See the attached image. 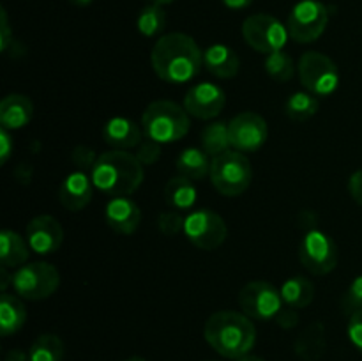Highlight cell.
Here are the masks:
<instances>
[{
    "instance_id": "cell-1",
    "label": "cell",
    "mask_w": 362,
    "mask_h": 361,
    "mask_svg": "<svg viewBox=\"0 0 362 361\" xmlns=\"http://www.w3.org/2000/svg\"><path fill=\"white\" fill-rule=\"evenodd\" d=\"M151 64L163 81L180 85L198 76L204 64V53L191 35L172 32L156 41Z\"/></svg>"
},
{
    "instance_id": "cell-2",
    "label": "cell",
    "mask_w": 362,
    "mask_h": 361,
    "mask_svg": "<svg viewBox=\"0 0 362 361\" xmlns=\"http://www.w3.org/2000/svg\"><path fill=\"white\" fill-rule=\"evenodd\" d=\"M204 335L209 345L219 356L228 360H237L250 354L257 342V328L253 319L232 310L212 314L205 322Z\"/></svg>"
},
{
    "instance_id": "cell-3",
    "label": "cell",
    "mask_w": 362,
    "mask_h": 361,
    "mask_svg": "<svg viewBox=\"0 0 362 361\" xmlns=\"http://www.w3.org/2000/svg\"><path fill=\"white\" fill-rule=\"evenodd\" d=\"M144 165L127 151L103 152L92 168L90 177L95 190L108 197H129L144 183Z\"/></svg>"
},
{
    "instance_id": "cell-4",
    "label": "cell",
    "mask_w": 362,
    "mask_h": 361,
    "mask_svg": "<svg viewBox=\"0 0 362 361\" xmlns=\"http://www.w3.org/2000/svg\"><path fill=\"white\" fill-rule=\"evenodd\" d=\"M141 127H144L145 137L159 144H172L186 137L189 131V113L177 103L159 99V101H152L145 108L141 115Z\"/></svg>"
},
{
    "instance_id": "cell-5",
    "label": "cell",
    "mask_w": 362,
    "mask_h": 361,
    "mask_svg": "<svg viewBox=\"0 0 362 361\" xmlns=\"http://www.w3.org/2000/svg\"><path fill=\"white\" fill-rule=\"evenodd\" d=\"M253 179L251 163L243 152L226 151L212 159L211 183L225 197H239L250 188Z\"/></svg>"
},
{
    "instance_id": "cell-6",
    "label": "cell",
    "mask_w": 362,
    "mask_h": 361,
    "mask_svg": "<svg viewBox=\"0 0 362 361\" xmlns=\"http://www.w3.org/2000/svg\"><path fill=\"white\" fill-rule=\"evenodd\" d=\"M60 285V273L48 262H32L13 273V289L16 296L28 301H41L52 296Z\"/></svg>"
},
{
    "instance_id": "cell-7",
    "label": "cell",
    "mask_w": 362,
    "mask_h": 361,
    "mask_svg": "<svg viewBox=\"0 0 362 361\" xmlns=\"http://www.w3.org/2000/svg\"><path fill=\"white\" fill-rule=\"evenodd\" d=\"M299 80L310 94L329 98L339 87L338 66L320 52H306L299 60Z\"/></svg>"
},
{
    "instance_id": "cell-8",
    "label": "cell",
    "mask_w": 362,
    "mask_h": 361,
    "mask_svg": "<svg viewBox=\"0 0 362 361\" xmlns=\"http://www.w3.org/2000/svg\"><path fill=\"white\" fill-rule=\"evenodd\" d=\"M299 260L311 275H329L338 265V246L329 234L318 229H310L299 244Z\"/></svg>"
},
{
    "instance_id": "cell-9",
    "label": "cell",
    "mask_w": 362,
    "mask_h": 361,
    "mask_svg": "<svg viewBox=\"0 0 362 361\" xmlns=\"http://www.w3.org/2000/svg\"><path fill=\"white\" fill-rule=\"evenodd\" d=\"M329 23V11L318 0H300L290 13L286 28L290 38L300 45H308L320 38Z\"/></svg>"
},
{
    "instance_id": "cell-10",
    "label": "cell",
    "mask_w": 362,
    "mask_h": 361,
    "mask_svg": "<svg viewBox=\"0 0 362 361\" xmlns=\"http://www.w3.org/2000/svg\"><path fill=\"white\" fill-rule=\"evenodd\" d=\"M239 306L244 315L255 321H274L285 303L281 292L272 283L255 280L240 289Z\"/></svg>"
},
{
    "instance_id": "cell-11",
    "label": "cell",
    "mask_w": 362,
    "mask_h": 361,
    "mask_svg": "<svg viewBox=\"0 0 362 361\" xmlns=\"http://www.w3.org/2000/svg\"><path fill=\"white\" fill-rule=\"evenodd\" d=\"M184 234L191 244L200 250L212 251L225 243L228 236V227L218 212L211 209H197L186 216Z\"/></svg>"
},
{
    "instance_id": "cell-12",
    "label": "cell",
    "mask_w": 362,
    "mask_h": 361,
    "mask_svg": "<svg viewBox=\"0 0 362 361\" xmlns=\"http://www.w3.org/2000/svg\"><path fill=\"white\" fill-rule=\"evenodd\" d=\"M244 41L257 52L269 53L283 50L288 41V28L271 14H253L243 23Z\"/></svg>"
},
{
    "instance_id": "cell-13",
    "label": "cell",
    "mask_w": 362,
    "mask_h": 361,
    "mask_svg": "<svg viewBox=\"0 0 362 361\" xmlns=\"http://www.w3.org/2000/svg\"><path fill=\"white\" fill-rule=\"evenodd\" d=\"M230 142L233 151L255 152L267 142L269 127L262 115L255 112H243L228 122Z\"/></svg>"
},
{
    "instance_id": "cell-14",
    "label": "cell",
    "mask_w": 362,
    "mask_h": 361,
    "mask_svg": "<svg viewBox=\"0 0 362 361\" xmlns=\"http://www.w3.org/2000/svg\"><path fill=\"white\" fill-rule=\"evenodd\" d=\"M226 94L219 85L216 84H198L187 91L184 96V108L189 115L197 117V119L209 120L214 119L216 115L221 113L225 108Z\"/></svg>"
},
{
    "instance_id": "cell-15",
    "label": "cell",
    "mask_w": 362,
    "mask_h": 361,
    "mask_svg": "<svg viewBox=\"0 0 362 361\" xmlns=\"http://www.w3.org/2000/svg\"><path fill=\"white\" fill-rule=\"evenodd\" d=\"M28 246L37 255H52L62 246L64 229L57 218L49 214H39L27 225Z\"/></svg>"
},
{
    "instance_id": "cell-16",
    "label": "cell",
    "mask_w": 362,
    "mask_h": 361,
    "mask_svg": "<svg viewBox=\"0 0 362 361\" xmlns=\"http://www.w3.org/2000/svg\"><path fill=\"white\" fill-rule=\"evenodd\" d=\"M94 195V183L87 172L74 170L66 179L62 180L59 188V202L67 211L78 212L87 207Z\"/></svg>"
},
{
    "instance_id": "cell-17",
    "label": "cell",
    "mask_w": 362,
    "mask_h": 361,
    "mask_svg": "<svg viewBox=\"0 0 362 361\" xmlns=\"http://www.w3.org/2000/svg\"><path fill=\"white\" fill-rule=\"evenodd\" d=\"M106 223L110 229L122 236H131L136 232L141 223V211L136 202L129 197H115L110 198L105 211Z\"/></svg>"
},
{
    "instance_id": "cell-18",
    "label": "cell",
    "mask_w": 362,
    "mask_h": 361,
    "mask_svg": "<svg viewBox=\"0 0 362 361\" xmlns=\"http://www.w3.org/2000/svg\"><path fill=\"white\" fill-rule=\"evenodd\" d=\"M144 137V127L127 117H113L105 124V130H103V138L106 144L119 151L138 147Z\"/></svg>"
},
{
    "instance_id": "cell-19",
    "label": "cell",
    "mask_w": 362,
    "mask_h": 361,
    "mask_svg": "<svg viewBox=\"0 0 362 361\" xmlns=\"http://www.w3.org/2000/svg\"><path fill=\"white\" fill-rule=\"evenodd\" d=\"M34 115V105L25 94H9L0 101V124L2 130L16 131L27 126Z\"/></svg>"
},
{
    "instance_id": "cell-20",
    "label": "cell",
    "mask_w": 362,
    "mask_h": 361,
    "mask_svg": "<svg viewBox=\"0 0 362 361\" xmlns=\"http://www.w3.org/2000/svg\"><path fill=\"white\" fill-rule=\"evenodd\" d=\"M204 66L216 78H233L240 69V59L226 45H212L204 52Z\"/></svg>"
},
{
    "instance_id": "cell-21",
    "label": "cell",
    "mask_w": 362,
    "mask_h": 361,
    "mask_svg": "<svg viewBox=\"0 0 362 361\" xmlns=\"http://www.w3.org/2000/svg\"><path fill=\"white\" fill-rule=\"evenodd\" d=\"M163 195H165V202L168 205V209H173V211L179 212H191V209L194 207L198 198L194 180L187 179L184 176L172 177L166 183Z\"/></svg>"
},
{
    "instance_id": "cell-22",
    "label": "cell",
    "mask_w": 362,
    "mask_h": 361,
    "mask_svg": "<svg viewBox=\"0 0 362 361\" xmlns=\"http://www.w3.org/2000/svg\"><path fill=\"white\" fill-rule=\"evenodd\" d=\"M327 349V336L322 322L308 326L293 343V350L303 361H318Z\"/></svg>"
},
{
    "instance_id": "cell-23",
    "label": "cell",
    "mask_w": 362,
    "mask_h": 361,
    "mask_svg": "<svg viewBox=\"0 0 362 361\" xmlns=\"http://www.w3.org/2000/svg\"><path fill=\"white\" fill-rule=\"evenodd\" d=\"M30 253L27 239L14 230H2L0 234V262L4 268L18 269L25 265Z\"/></svg>"
},
{
    "instance_id": "cell-24",
    "label": "cell",
    "mask_w": 362,
    "mask_h": 361,
    "mask_svg": "<svg viewBox=\"0 0 362 361\" xmlns=\"http://www.w3.org/2000/svg\"><path fill=\"white\" fill-rule=\"evenodd\" d=\"M177 172L179 176L187 177L191 180H202L207 176H211V156L204 149L189 147L184 149L175 161Z\"/></svg>"
},
{
    "instance_id": "cell-25",
    "label": "cell",
    "mask_w": 362,
    "mask_h": 361,
    "mask_svg": "<svg viewBox=\"0 0 362 361\" xmlns=\"http://www.w3.org/2000/svg\"><path fill=\"white\" fill-rule=\"evenodd\" d=\"M27 321V310L21 303L20 296L2 292L0 297V333L2 336H11L20 331Z\"/></svg>"
},
{
    "instance_id": "cell-26",
    "label": "cell",
    "mask_w": 362,
    "mask_h": 361,
    "mask_svg": "<svg viewBox=\"0 0 362 361\" xmlns=\"http://www.w3.org/2000/svg\"><path fill=\"white\" fill-rule=\"evenodd\" d=\"M279 292H281L283 303L296 310L306 308L315 299V285L306 276H292L285 280Z\"/></svg>"
},
{
    "instance_id": "cell-27",
    "label": "cell",
    "mask_w": 362,
    "mask_h": 361,
    "mask_svg": "<svg viewBox=\"0 0 362 361\" xmlns=\"http://www.w3.org/2000/svg\"><path fill=\"white\" fill-rule=\"evenodd\" d=\"M230 147H232V142H230V131L226 122H212L202 131V149L212 159L225 154L226 151H230Z\"/></svg>"
},
{
    "instance_id": "cell-28",
    "label": "cell",
    "mask_w": 362,
    "mask_h": 361,
    "mask_svg": "<svg viewBox=\"0 0 362 361\" xmlns=\"http://www.w3.org/2000/svg\"><path fill=\"white\" fill-rule=\"evenodd\" d=\"M318 108H320V103H318L317 96L310 94L308 91L293 92L285 105L286 115L296 122H304V120L311 119L313 115H317Z\"/></svg>"
},
{
    "instance_id": "cell-29",
    "label": "cell",
    "mask_w": 362,
    "mask_h": 361,
    "mask_svg": "<svg viewBox=\"0 0 362 361\" xmlns=\"http://www.w3.org/2000/svg\"><path fill=\"white\" fill-rule=\"evenodd\" d=\"M30 361H62L64 360V343L57 335L46 333L37 336L28 350Z\"/></svg>"
},
{
    "instance_id": "cell-30",
    "label": "cell",
    "mask_w": 362,
    "mask_h": 361,
    "mask_svg": "<svg viewBox=\"0 0 362 361\" xmlns=\"http://www.w3.org/2000/svg\"><path fill=\"white\" fill-rule=\"evenodd\" d=\"M265 73L272 78V80L279 81V84H286L293 78L296 74V64H293V59L283 50H278V52H272L269 55H265L264 60Z\"/></svg>"
},
{
    "instance_id": "cell-31",
    "label": "cell",
    "mask_w": 362,
    "mask_h": 361,
    "mask_svg": "<svg viewBox=\"0 0 362 361\" xmlns=\"http://www.w3.org/2000/svg\"><path fill=\"white\" fill-rule=\"evenodd\" d=\"M138 32L145 38H154V35L161 34L166 27V14L163 11V6H156V4H148L140 11L136 20Z\"/></svg>"
},
{
    "instance_id": "cell-32",
    "label": "cell",
    "mask_w": 362,
    "mask_h": 361,
    "mask_svg": "<svg viewBox=\"0 0 362 361\" xmlns=\"http://www.w3.org/2000/svg\"><path fill=\"white\" fill-rule=\"evenodd\" d=\"M184 222L186 218L182 216V212L173 211V209H166L161 214L158 216V229L163 236L173 237L184 230Z\"/></svg>"
},
{
    "instance_id": "cell-33",
    "label": "cell",
    "mask_w": 362,
    "mask_h": 361,
    "mask_svg": "<svg viewBox=\"0 0 362 361\" xmlns=\"http://www.w3.org/2000/svg\"><path fill=\"white\" fill-rule=\"evenodd\" d=\"M341 308L345 314L352 315L356 311H362V275L357 276L341 297Z\"/></svg>"
},
{
    "instance_id": "cell-34",
    "label": "cell",
    "mask_w": 362,
    "mask_h": 361,
    "mask_svg": "<svg viewBox=\"0 0 362 361\" xmlns=\"http://www.w3.org/2000/svg\"><path fill=\"white\" fill-rule=\"evenodd\" d=\"M134 156H136L138 161L144 166L154 165V163L159 161V158H161V144L152 140V138L144 137V140L138 144Z\"/></svg>"
},
{
    "instance_id": "cell-35",
    "label": "cell",
    "mask_w": 362,
    "mask_h": 361,
    "mask_svg": "<svg viewBox=\"0 0 362 361\" xmlns=\"http://www.w3.org/2000/svg\"><path fill=\"white\" fill-rule=\"evenodd\" d=\"M98 158L99 156L95 154L94 149H90L88 145H76L71 151V161L76 166V170H81V172H92Z\"/></svg>"
},
{
    "instance_id": "cell-36",
    "label": "cell",
    "mask_w": 362,
    "mask_h": 361,
    "mask_svg": "<svg viewBox=\"0 0 362 361\" xmlns=\"http://www.w3.org/2000/svg\"><path fill=\"white\" fill-rule=\"evenodd\" d=\"M346 333H349V338L352 342V345L362 353V311H356V314L350 315Z\"/></svg>"
},
{
    "instance_id": "cell-37",
    "label": "cell",
    "mask_w": 362,
    "mask_h": 361,
    "mask_svg": "<svg viewBox=\"0 0 362 361\" xmlns=\"http://www.w3.org/2000/svg\"><path fill=\"white\" fill-rule=\"evenodd\" d=\"M299 321H300L299 311L292 306H286V304L281 308V310H279V314L276 315V319H274L276 324L283 329H293L297 324H299Z\"/></svg>"
},
{
    "instance_id": "cell-38",
    "label": "cell",
    "mask_w": 362,
    "mask_h": 361,
    "mask_svg": "<svg viewBox=\"0 0 362 361\" xmlns=\"http://www.w3.org/2000/svg\"><path fill=\"white\" fill-rule=\"evenodd\" d=\"M13 42L14 38L9 27V20H7V13L6 9H0V48H2V52L6 53Z\"/></svg>"
},
{
    "instance_id": "cell-39",
    "label": "cell",
    "mask_w": 362,
    "mask_h": 361,
    "mask_svg": "<svg viewBox=\"0 0 362 361\" xmlns=\"http://www.w3.org/2000/svg\"><path fill=\"white\" fill-rule=\"evenodd\" d=\"M349 193L354 198V202L362 207V168L354 172L349 179Z\"/></svg>"
},
{
    "instance_id": "cell-40",
    "label": "cell",
    "mask_w": 362,
    "mask_h": 361,
    "mask_svg": "<svg viewBox=\"0 0 362 361\" xmlns=\"http://www.w3.org/2000/svg\"><path fill=\"white\" fill-rule=\"evenodd\" d=\"M0 145H2V149H0V163L2 165H6L7 159L11 158V154H13V138H11L9 131L7 130H0Z\"/></svg>"
},
{
    "instance_id": "cell-41",
    "label": "cell",
    "mask_w": 362,
    "mask_h": 361,
    "mask_svg": "<svg viewBox=\"0 0 362 361\" xmlns=\"http://www.w3.org/2000/svg\"><path fill=\"white\" fill-rule=\"evenodd\" d=\"M4 361H30L27 353H23L21 349H11L9 353L6 354V360Z\"/></svg>"
},
{
    "instance_id": "cell-42",
    "label": "cell",
    "mask_w": 362,
    "mask_h": 361,
    "mask_svg": "<svg viewBox=\"0 0 362 361\" xmlns=\"http://www.w3.org/2000/svg\"><path fill=\"white\" fill-rule=\"evenodd\" d=\"M7 269L9 268H0V289H2V292H6L7 290V287L9 285H13V275H9V273H7Z\"/></svg>"
},
{
    "instance_id": "cell-43",
    "label": "cell",
    "mask_w": 362,
    "mask_h": 361,
    "mask_svg": "<svg viewBox=\"0 0 362 361\" xmlns=\"http://www.w3.org/2000/svg\"><path fill=\"white\" fill-rule=\"evenodd\" d=\"M251 2H253V0H223V4H225L228 9H235V11L251 6Z\"/></svg>"
},
{
    "instance_id": "cell-44",
    "label": "cell",
    "mask_w": 362,
    "mask_h": 361,
    "mask_svg": "<svg viewBox=\"0 0 362 361\" xmlns=\"http://www.w3.org/2000/svg\"><path fill=\"white\" fill-rule=\"evenodd\" d=\"M233 361H265V360H262L260 356H253V354H246V356L237 357V360H233Z\"/></svg>"
},
{
    "instance_id": "cell-45",
    "label": "cell",
    "mask_w": 362,
    "mask_h": 361,
    "mask_svg": "<svg viewBox=\"0 0 362 361\" xmlns=\"http://www.w3.org/2000/svg\"><path fill=\"white\" fill-rule=\"evenodd\" d=\"M69 2L74 4V6L85 7V6H88V4H92V0H69Z\"/></svg>"
},
{
    "instance_id": "cell-46",
    "label": "cell",
    "mask_w": 362,
    "mask_h": 361,
    "mask_svg": "<svg viewBox=\"0 0 362 361\" xmlns=\"http://www.w3.org/2000/svg\"><path fill=\"white\" fill-rule=\"evenodd\" d=\"M151 4H156V6H168V4H172L173 0H148Z\"/></svg>"
},
{
    "instance_id": "cell-47",
    "label": "cell",
    "mask_w": 362,
    "mask_h": 361,
    "mask_svg": "<svg viewBox=\"0 0 362 361\" xmlns=\"http://www.w3.org/2000/svg\"><path fill=\"white\" fill-rule=\"evenodd\" d=\"M126 361H145L144 357H140V356H133V357H127Z\"/></svg>"
}]
</instances>
